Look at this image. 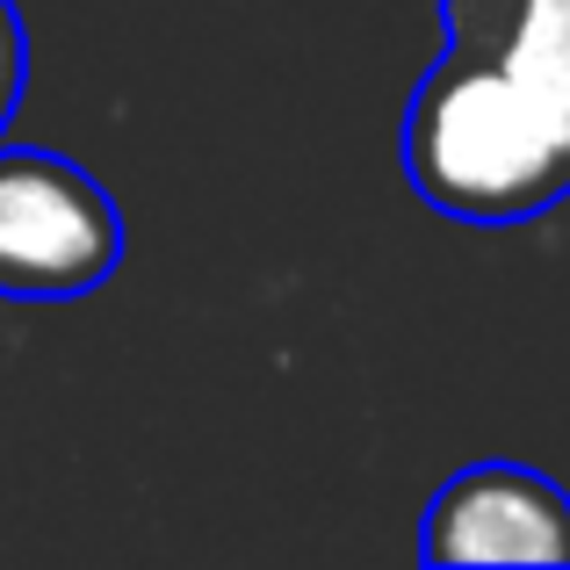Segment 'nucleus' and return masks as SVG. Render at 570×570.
<instances>
[{
    "label": "nucleus",
    "mask_w": 570,
    "mask_h": 570,
    "mask_svg": "<svg viewBox=\"0 0 570 570\" xmlns=\"http://www.w3.org/2000/svg\"><path fill=\"white\" fill-rule=\"evenodd\" d=\"M22 87H29V29L14 14V0H0V138L22 109Z\"/></svg>",
    "instance_id": "obj_5"
},
{
    "label": "nucleus",
    "mask_w": 570,
    "mask_h": 570,
    "mask_svg": "<svg viewBox=\"0 0 570 570\" xmlns=\"http://www.w3.org/2000/svg\"><path fill=\"white\" fill-rule=\"evenodd\" d=\"M426 563H563L570 570V491L528 462H470L426 499Z\"/></svg>",
    "instance_id": "obj_3"
},
{
    "label": "nucleus",
    "mask_w": 570,
    "mask_h": 570,
    "mask_svg": "<svg viewBox=\"0 0 570 570\" xmlns=\"http://www.w3.org/2000/svg\"><path fill=\"white\" fill-rule=\"evenodd\" d=\"M404 181L441 217L505 232L563 203L570 159L484 58L448 43L404 101Z\"/></svg>",
    "instance_id": "obj_1"
},
{
    "label": "nucleus",
    "mask_w": 570,
    "mask_h": 570,
    "mask_svg": "<svg viewBox=\"0 0 570 570\" xmlns=\"http://www.w3.org/2000/svg\"><path fill=\"white\" fill-rule=\"evenodd\" d=\"M124 267V209L87 167L0 145V296H95Z\"/></svg>",
    "instance_id": "obj_2"
},
{
    "label": "nucleus",
    "mask_w": 570,
    "mask_h": 570,
    "mask_svg": "<svg viewBox=\"0 0 570 570\" xmlns=\"http://www.w3.org/2000/svg\"><path fill=\"white\" fill-rule=\"evenodd\" d=\"M441 37L476 51L570 159V0H433Z\"/></svg>",
    "instance_id": "obj_4"
}]
</instances>
